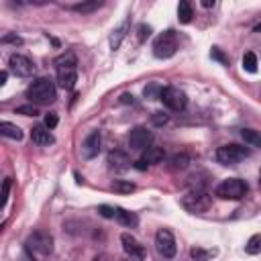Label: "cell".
Here are the masks:
<instances>
[{"label": "cell", "mask_w": 261, "mask_h": 261, "mask_svg": "<svg viewBox=\"0 0 261 261\" xmlns=\"http://www.w3.org/2000/svg\"><path fill=\"white\" fill-rule=\"evenodd\" d=\"M27 98L39 106L43 104H51L57 98V90L55 84L49 77H37L29 88H27Z\"/></svg>", "instance_id": "6da1fadb"}, {"label": "cell", "mask_w": 261, "mask_h": 261, "mask_svg": "<svg viewBox=\"0 0 261 261\" xmlns=\"http://www.w3.org/2000/svg\"><path fill=\"white\" fill-rule=\"evenodd\" d=\"M57 84L63 90H73L77 82V71H75V57L69 53L65 57H59L57 61Z\"/></svg>", "instance_id": "7a4b0ae2"}, {"label": "cell", "mask_w": 261, "mask_h": 261, "mask_svg": "<svg viewBox=\"0 0 261 261\" xmlns=\"http://www.w3.org/2000/svg\"><path fill=\"white\" fill-rule=\"evenodd\" d=\"M247 190H249L247 181H243L239 177H228L216 186V196L222 200H241V198H245Z\"/></svg>", "instance_id": "3957f363"}, {"label": "cell", "mask_w": 261, "mask_h": 261, "mask_svg": "<svg viewBox=\"0 0 261 261\" xmlns=\"http://www.w3.org/2000/svg\"><path fill=\"white\" fill-rule=\"evenodd\" d=\"M181 206L188 212L202 214V212H206L212 206V200H210V196L204 190H190L188 194L181 196Z\"/></svg>", "instance_id": "277c9868"}, {"label": "cell", "mask_w": 261, "mask_h": 261, "mask_svg": "<svg viewBox=\"0 0 261 261\" xmlns=\"http://www.w3.org/2000/svg\"><path fill=\"white\" fill-rule=\"evenodd\" d=\"M216 161L222 163V165H237L239 161H243L245 157H249V149L247 147H241V145H222L216 149L214 153Z\"/></svg>", "instance_id": "5b68a950"}, {"label": "cell", "mask_w": 261, "mask_h": 261, "mask_svg": "<svg viewBox=\"0 0 261 261\" xmlns=\"http://www.w3.org/2000/svg\"><path fill=\"white\" fill-rule=\"evenodd\" d=\"M24 247L35 255H43L45 257V255H49L53 251V237L49 232H45V230H35V232L29 234Z\"/></svg>", "instance_id": "8992f818"}, {"label": "cell", "mask_w": 261, "mask_h": 261, "mask_svg": "<svg viewBox=\"0 0 261 261\" xmlns=\"http://www.w3.org/2000/svg\"><path fill=\"white\" fill-rule=\"evenodd\" d=\"M175 51H177V35H175L173 31L161 33V35L155 39V43H153V53H155V57H159V59H167V57H171Z\"/></svg>", "instance_id": "52a82bcc"}, {"label": "cell", "mask_w": 261, "mask_h": 261, "mask_svg": "<svg viewBox=\"0 0 261 261\" xmlns=\"http://www.w3.org/2000/svg\"><path fill=\"white\" fill-rule=\"evenodd\" d=\"M159 100H161L169 110H175V112L184 110L186 104H188V96H186V92L179 90V88H175V86H167V88H163Z\"/></svg>", "instance_id": "ba28073f"}, {"label": "cell", "mask_w": 261, "mask_h": 261, "mask_svg": "<svg viewBox=\"0 0 261 261\" xmlns=\"http://www.w3.org/2000/svg\"><path fill=\"white\" fill-rule=\"evenodd\" d=\"M155 249H157V253H159L161 257H165V259L175 257V253H177V245H175V239H173L171 230H167V228H159V230L155 232Z\"/></svg>", "instance_id": "9c48e42d"}, {"label": "cell", "mask_w": 261, "mask_h": 261, "mask_svg": "<svg viewBox=\"0 0 261 261\" xmlns=\"http://www.w3.org/2000/svg\"><path fill=\"white\" fill-rule=\"evenodd\" d=\"M151 141H153V135H151V130H147L145 126H135V128L128 133V147H130V149L145 151V149L151 147Z\"/></svg>", "instance_id": "30bf717a"}, {"label": "cell", "mask_w": 261, "mask_h": 261, "mask_svg": "<svg viewBox=\"0 0 261 261\" xmlns=\"http://www.w3.org/2000/svg\"><path fill=\"white\" fill-rule=\"evenodd\" d=\"M8 65H10L12 73H16V75H20V77H29V75H33V73H35V69H37V67H35V63H33L29 57L18 55V53L10 55Z\"/></svg>", "instance_id": "8fae6325"}, {"label": "cell", "mask_w": 261, "mask_h": 261, "mask_svg": "<svg viewBox=\"0 0 261 261\" xmlns=\"http://www.w3.org/2000/svg\"><path fill=\"white\" fill-rule=\"evenodd\" d=\"M100 145H102V135H100V130H92L86 139H84V143H82V149H80V155H82V159H94L98 153H100Z\"/></svg>", "instance_id": "7c38bea8"}, {"label": "cell", "mask_w": 261, "mask_h": 261, "mask_svg": "<svg viewBox=\"0 0 261 261\" xmlns=\"http://www.w3.org/2000/svg\"><path fill=\"white\" fill-rule=\"evenodd\" d=\"M120 243H122L124 253H126L133 261H143V259H145V247H143L130 232H122V234H120Z\"/></svg>", "instance_id": "4fadbf2b"}, {"label": "cell", "mask_w": 261, "mask_h": 261, "mask_svg": "<svg viewBox=\"0 0 261 261\" xmlns=\"http://www.w3.org/2000/svg\"><path fill=\"white\" fill-rule=\"evenodd\" d=\"M108 167H110L112 171L122 173V171H126V169L130 167V159H128V155H126L124 151L114 149V151L108 153Z\"/></svg>", "instance_id": "5bb4252c"}, {"label": "cell", "mask_w": 261, "mask_h": 261, "mask_svg": "<svg viewBox=\"0 0 261 261\" xmlns=\"http://www.w3.org/2000/svg\"><path fill=\"white\" fill-rule=\"evenodd\" d=\"M31 141H33L35 145H39V147H47V145L53 143V135H51V130H49L47 126L37 124V126L31 128Z\"/></svg>", "instance_id": "9a60e30c"}, {"label": "cell", "mask_w": 261, "mask_h": 261, "mask_svg": "<svg viewBox=\"0 0 261 261\" xmlns=\"http://www.w3.org/2000/svg\"><path fill=\"white\" fill-rule=\"evenodd\" d=\"M128 24H130V16H126V18L112 31V35H110V49H112V51H116V49L120 47V43H122L126 31H128Z\"/></svg>", "instance_id": "2e32d148"}, {"label": "cell", "mask_w": 261, "mask_h": 261, "mask_svg": "<svg viewBox=\"0 0 261 261\" xmlns=\"http://www.w3.org/2000/svg\"><path fill=\"white\" fill-rule=\"evenodd\" d=\"M141 159L147 161L149 165H153V163H161V161L165 159V151H163L161 147H149V149L143 151V157H141Z\"/></svg>", "instance_id": "e0dca14e"}, {"label": "cell", "mask_w": 261, "mask_h": 261, "mask_svg": "<svg viewBox=\"0 0 261 261\" xmlns=\"http://www.w3.org/2000/svg\"><path fill=\"white\" fill-rule=\"evenodd\" d=\"M0 135L2 137H6V139H14V141H20L22 139V130L16 126V124H12V122H0Z\"/></svg>", "instance_id": "ac0fdd59"}, {"label": "cell", "mask_w": 261, "mask_h": 261, "mask_svg": "<svg viewBox=\"0 0 261 261\" xmlns=\"http://www.w3.org/2000/svg\"><path fill=\"white\" fill-rule=\"evenodd\" d=\"M116 220H118L120 224H124V226H137V224H139L137 214H135V212H128V210H124V208H116Z\"/></svg>", "instance_id": "d6986e66"}, {"label": "cell", "mask_w": 261, "mask_h": 261, "mask_svg": "<svg viewBox=\"0 0 261 261\" xmlns=\"http://www.w3.org/2000/svg\"><path fill=\"white\" fill-rule=\"evenodd\" d=\"M241 137L247 145L251 147H261V130H255V128H243L241 130Z\"/></svg>", "instance_id": "ffe728a7"}, {"label": "cell", "mask_w": 261, "mask_h": 261, "mask_svg": "<svg viewBox=\"0 0 261 261\" xmlns=\"http://www.w3.org/2000/svg\"><path fill=\"white\" fill-rule=\"evenodd\" d=\"M192 16H194V12H192L190 2H188V0H181V2L177 4V18H179V22H181V24H188V22L192 20Z\"/></svg>", "instance_id": "44dd1931"}, {"label": "cell", "mask_w": 261, "mask_h": 261, "mask_svg": "<svg viewBox=\"0 0 261 261\" xmlns=\"http://www.w3.org/2000/svg\"><path fill=\"white\" fill-rule=\"evenodd\" d=\"M188 163H190V157L186 153H175V155L169 157V167L171 169H186Z\"/></svg>", "instance_id": "7402d4cb"}, {"label": "cell", "mask_w": 261, "mask_h": 261, "mask_svg": "<svg viewBox=\"0 0 261 261\" xmlns=\"http://www.w3.org/2000/svg\"><path fill=\"white\" fill-rule=\"evenodd\" d=\"M243 69L249 71V73H255L257 71V55L253 51H247L243 55Z\"/></svg>", "instance_id": "603a6c76"}, {"label": "cell", "mask_w": 261, "mask_h": 261, "mask_svg": "<svg viewBox=\"0 0 261 261\" xmlns=\"http://www.w3.org/2000/svg\"><path fill=\"white\" fill-rule=\"evenodd\" d=\"M245 253H249V255H257V253H261V234H253V237L247 241V245H245Z\"/></svg>", "instance_id": "cb8c5ba5"}, {"label": "cell", "mask_w": 261, "mask_h": 261, "mask_svg": "<svg viewBox=\"0 0 261 261\" xmlns=\"http://www.w3.org/2000/svg\"><path fill=\"white\" fill-rule=\"evenodd\" d=\"M112 190L118 192V194H130V192H135V184L133 181H124V179H116L112 184Z\"/></svg>", "instance_id": "d4e9b609"}, {"label": "cell", "mask_w": 261, "mask_h": 261, "mask_svg": "<svg viewBox=\"0 0 261 261\" xmlns=\"http://www.w3.org/2000/svg\"><path fill=\"white\" fill-rule=\"evenodd\" d=\"M100 6H102V2H100V0H92V2H82V4H75V6H73V10L84 14V12H92V10H98Z\"/></svg>", "instance_id": "484cf974"}, {"label": "cell", "mask_w": 261, "mask_h": 261, "mask_svg": "<svg viewBox=\"0 0 261 261\" xmlns=\"http://www.w3.org/2000/svg\"><path fill=\"white\" fill-rule=\"evenodd\" d=\"M190 255H192V259H196V261H208V259L214 255V251H204V249H200V247H192V249H190Z\"/></svg>", "instance_id": "4316f807"}, {"label": "cell", "mask_w": 261, "mask_h": 261, "mask_svg": "<svg viewBox=\"0 0 261 261\" xmlns=\"http://www.w3.org/2000/svg\"><path fill=\"white\" fill-rule=\"evenodd\" d=\"M16 114H22V116H37L39 110H37L33 104H27V106H18V108H16Z\"/></svg>", "instance_id": "83f0119b"}, {"label": "cell", "mask_w": 261, "mask_h": 261, "mask_svg": "<svg viewBox=\"0 0 261 261\" xmlns=\"http://www.w3.org/2000/svg\"><path fill=\"white\" fill-rule=\"evenodd\" d=\"M98 212H100L104 218H116V208H112V206L102 204V206H98Z\"/></svg>", "instance_id": "f1b7e54d"}, {"label": "cell", "mask_w": 261, "mask_h": 261, "mask_svg": "<svg viewBox=\"0 0 261 261\" xmlns=\"http://www.w3.org/2000/svg\"><path fill=\"white\" fill-rule=\"evenodd\" d=\"M137 33H139V35H137L139 43H143V41H145V39L151 35V27H147V24H141V27L137 29Z\"/></svg>", "instance_id": "f546056e"}, {"label": "cell", "mask_w": 261, "mask_h": 261, "mask_svg": "<svg viewBox=\"0 0 261 261\" xmlns=\"http://www.w3.org/2000/svg\"><path fill=\"white\" fill-rule=\"evenodd\" d=\"M57 122H59V120H57V114H55V112L45 114V126H47L49 130H51V128H55V126H57Z\"/></svg>", "instance_id": "4dcf8cb0"}, {"label": "cell", "mask_w": 261, "mask_h": 261, "mask_svg": "<svg viewBox=\"0 0 261 261\" xmlns=\"http://www.w3.org/2000/svg\"><path fill=\"white\" fill-rule=\"evenodd\" d=\"M161 90H163V88H159V86L153 84V86L145 88V96H147V98H155V96L159 98V96H161Z\"/></svg>", "instance_id": "1f68e13d"}, {"label": "cell", "mask_w": 261, "mask_h": 261, "mask_svg": "<svg viewBox=\"0 0 261 261\" xmlns=\"http://www.w3.org/2000/svg\"><path fill=\"white\" fill-rule=\"evenodd\" d=\"M8 192H10V177H6L2 181V204L8 202Z\"/></svg>", "instance_id": "d6a6232c"}, {"label": "cell", "mask_w": 261, "mask_h": 261, "mask_svg": "<svg viewBox=\"0 0 261 261\" xmlns=\"http://www.w3.org/2000/svg\"><path fill=\"white\" fill-rule=\"evenodd\" d=\"M153 122H155V124H165V122H167V114L155 112V114H153Z\"/></svg>", "instance_id": "836d02e7"}, {"label": "cell", "mask_w": 261, "mask_h": 261, "mask_svg": "<svg viewBox=\"0 0 261 261\" xmlns=\"http://www.w3.org/2000/svg\"><path fill=\"white\" fill-rule=\"evenodd\" d=\"M18 261H37V259H35V253H31V251L24 247V249H22V255H20Z\"/></svg>", "instance_id": "e575fe53"}, {"label": "cell", "mask_w": 261, "mask_h": 261, "mask_svg": "<svg viewBox=\"0 0 261 261\" xmlns=\"http://www.w3.org/2000/svg\"><path fill=\"white\" fill-rule=\"evenodd\" d=\"M2 43H16V45H20L22 41H20V37H16V35H6V37H2Z\"/></svg>", "instance_id": "d590c367"}, {"label": "cell", "mask_w": 261, "mask_h": 261, "mask_svg": "<svg viewBox=\"0 0 261 261\" xmlns=\"http://www.w3.org/2000/svg\"><path fill=\"white\" fill-rule=\"evenodd\" d=\"M212 57H214V59H218L220 63H228V61H226V57L220 53V49H218V47H214V49H212Z\"/></svg>", "instance_id": "8d00e7d4"}, {"label": "cell", "mask_w": 261, "mask_h": 261, "mask_svg": "<svg viewBox=\"0 0 261 261\" xmlns=\"http://www.w3.org/2000/svg\"><path fill=\"white\" fill-rule=\"evenodd\" d=\"M147 165H149V163H147V161H143V159L135 161V167H137V169H147Z\"/></svg>", "instance_id": "74e56055"}, {"label": "cell", "mask_w": 261, "mask_h": 261, "mask_svg": "<svg viewBox=\"0 0 261 261\" xmlns=\"http://www.w3.org/2000/svg\"><path fill=\"white\" fill-rule=\"evenodd\" d=\"M202 6L204 8H210V6H214V0H202Z\"/></svg>", "instance_id": "f35d334b"}, {"label": "cell", "mask_w": 261, "mask_h": 261, "mask_svg": "<svg viewBox=\"0 0 261 261\" xmlns=\"http://www.w3.org/2000/svg\"><path fill=\"white\" fill-rule=\"evenodd\" d=\"M6 77H8V73H6V71H2V73H0V86H4V84H6Z\"/></svg>", "instance_id": "ab89813d"}, {"label": "cell", "mask_w": 261, "mask_h": 261, "mask_svg": "<svg viewBox=\"0 0 261 261\" xmlns=\"http://www.w3.org/2000/svg\"><path fill=\"white\" fill-rule=\"evenodd\" d=\"M122 102H133V96H128V94H124V96H122Z\"/></svg>", "instance_id": "60d3db41"}, {"label": "cell", "mask_w": 261, "mask_h": 261, "mask_svg": "<svg viewBox=\"0 0 261 261\" xmlns=\"http://www.w3.org/2000/svg\"><path fill=\"white\" fill-rule=\"evenodd\" d=\"M255 33H261V24H257V27H255Z\"/></svg>", "instance_id": "b9f144b4"}, {"label": "cell", "mask_w": 261, "mask_h": 261, "mask_svg": "<svg viewBox=\"0 0 261 261\" xmlns=\"http://www.w3.org/2000/svg\"><path fill=\"white\" fill-rule=\"evenodd\" d=\"M259 188H261V173H259Z\"/></svg>", "instance_id": "7bdbcfd3"}]
</instances>
